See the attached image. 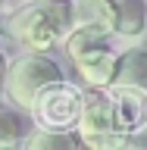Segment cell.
<instances>
[{
  "label": "cell",
  "mask_w": 147,
  "mask_h": 150,
  "mask_svg": "<svg viewBox=\"0 0 147 150\" xmlns=\"http://www.w3.org/2000/svg\"><path fill=\"white\" fill-rule=\"evenodd\" d=\"M75 131L85 147H94V150H122L131 141L116 125V112H113V100L107 88H94L91 94H85V106Z\"/></svg>",
  "instance_id": "cell-2"
},
{
  "label": "cell",
  "mask_w": 147,
  "mask_h": 150,
  "mask_svg": "<svg viewBox=\"0 0 147 150\" xmlns=\"http://www.w3.org/2000/svg\"><path fill=\"white\" fill-rule=\"evenodd\" d=\"M82 106H85V91L75 88L72 81L60 78V81H50L44 91L35 97L31 116H35V125H41V128L75 131L78 116H82Z\"/></svg>",
  "instance_id": "cell-3"
},
{
  "label": "cell",
  "mask_w": 147,
  "mask_h": 150,
  "mask_svg": "<svg viewBox=\"0 0 147 150\" xmlns=\"http://www.w3.org/2000/svg\"><path fill=\"white\" fill-rule=\"evenodd\" d=\"M72 16L75 25H100L113 31L110 0H72Z\"/></svg>",
  "instance_id": "cell-10"
},
{
  "label": "cell",
  "mask_w": 147,
  "mask_h": 150,
  "mask_svg": "<svg viewBox=\"0 0 147 150\" xmlns=\"http://www.w3.org/2000/svg\"><path fill=\"white\" fill-rule=\"evenodd\" d=\"M66 78L63 66L56 63L44 50H28V53L16 56L6 66V78H3V97L13 100L22 110H31V103L50 81Z\"/></svg>",
  "instance_id": "cell-1"
},
{
  "label": "cell",
  "mask_w": 147,
  "mask_h": 150,
  "mask_svg": "<svg viewBox=\"0 0 147 150\" xmlns=\"http://www.w3.org/2000/svg\"><path fill=\"white\" fill-rule=\"evenodd\" d=\"M0 6H3V0H0Z\"/></svg>",
  "instance_id": "cell-14"
},
{
  "label": "cell",
  "mask_w": 147,
  "mask_h": 150,
  "mask_svg": "<svg viewBox=\"0 0 147 150\" xmlns=\"http://www.w3.org/2000/svg\"><path fill=\"white\" fill-rule=\"evenodd\" d=\"M113 84H125V88H135V91L147 94V50L144 47H131V50L119 53Z\"/></svg>",
  "instance_id": "cell-8"
},
{
  "label": "cell",
  "mask_w": 147,
  "mask_h": 150,
  "mask_svg": "<svg viewBox=\"0 0 147 150\" xmlns=\"http://www.w3.org/2000/svg\"><path fill=\"white\" fill-rule=\"evenodd\" d=\"M6 31L25 50H44V53L63 38V31L56 28V22H53V16H50L44 0H31L22 9H16L6 19Z\"/></svg>",
  "instance_id": "cell-4"
},
{
  "label": "cell",
  "mask_w": 147,
  "mask_h": 150,
  "mask_svg": "<svg viewBox=\"0 0 147 150\" xmlns=\"http://www.w3.org/2000/svg\"><path fill=\"white\" fill-rule=\"evenodd\" d=\"M110 100H113V112H116V125L125 134H138L147 125V94L125 88V84H110Z\"/></svg>",
  "instance_id": "cell-5"
},
{
  "label": "cell",
  "mask_w": 147,
  "mask_h": 150,
  "mask_svg": "<svg viewBox=\"0 0 147 150\" xmlns=\"http://www.w3.org/2000/svg\"><path fill=\"white\" fill-rule=\"evenodd\" d=\"M6 66H9L6 53H0V97H3V78H6Z\"/></svg>",
  "instance_id": "cell-12"
},
{
  "label": "cell",
  "mask_w": 147,
  "mask_h": 150,
  "mask_svg": "<svg viewBox=\"0 0 147 150\" xmlns=\"http://www.w3.org/2000/svg\"><path fill=\"white\" fill-rule=\"evenodd\" d=\"M0 53H3V47H0Z\"/></svg>",
  "instance_id": "cell-13"
},
{
  "label": "cell",
  "mask_w": 147,
  "mask_h": 150,
  "mask_svg": "<svg viewBox=\"0 0 147 150\" xmlns=\"http://www.w3.org/2000/svg\"><path fill=\"white\" fill-rule=\"evenodd\" d=\"M113 35L141 38L147 28V0H110Z\"/></svg>",
  "instance_id": "cell-7"
},
{
  "label": "cell",
  "mask_w": 147,
  "mask_h": 150,
  "mask_svg": "<svg viewBox=\"0 0 147 150\" xmlns=\"http://www.w3.org/2000/svg\"><path fill=\"white\" fill-rule=\"evenodd\" d=\"M25 138V119L16 110L0 106V147H16Z\"/></svg>",
  "instance_id": "cell-11"
},
{
  "label": "cell",
  "mask_w": 147,
  "mask_h": 150,
  "mask_svg": "<svg viewBox=\"0 0 147 150\" xmlns=\"http://www.w3.org/2000/svg\"><path fill=\"white\" fill-rule=\"evenodd\" d=\"M116 59H119V53H113V47L103 44V47H94L88 53L75 56L72 66H75V72L85 78V84H91V88H110L113 78H116Z\"/></svg>",
  "instance_id": "cell-6"
},
{
  "label": "cell",
  "mask_w": 147,
  "mask_h": 150,
  "mask_svg": "<svg viewBox=\"0 0 147 150\" xmlns=\"http://www.w3.org/2000/svg\"><path fill=\"white\" fill-rule=\"evenodd\" d=\"M28 150H75L82 144L78 131H66V128H41L38 125L31 134L22 138Z\"/></svg>",
  "instance_id": "cell-9"
}]
</instances>
